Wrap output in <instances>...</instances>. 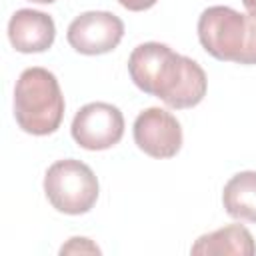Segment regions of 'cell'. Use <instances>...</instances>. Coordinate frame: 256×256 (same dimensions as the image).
I'll list each match as a JSON object with an SVG mask.
<instances>
[{
	"label": "cell",
	"instance_id": "obj_1",
	"mask_svg": "<svg viewBox=\"0 0 256 256\" xmlns=\"http://www.w3.org/2000/svg\"><path fill=\"white\" fill-rule=\"evenodd\" d=\"M128 74L142 92L176 110L200 104L208 88L206 74L196 60L160 42L136 46L128 58Z\"/></svg>",
	"mask_w": 256,
	"mask_h": 256
},
{
	"label": "cell",
	"instance_id": "obj_2",
	"mask_svg": "<svg viewBox=\"0 0 256 256\" xmlns=\"http://www.w3.org/2000/svg\"><path fill=\"white\" fill-rule=\"evenodd\" d=\"M16 124L34 136H46L60 128L64 96L56 76L40 66L26 68L14 86Z\"/></svg>",
	"mask_w": 256,
	"mask_h": 256
},
{
	"label": "cell",
	"instance_id": "obj_3",
	"mask_svg": "<svg viewBox=\"0 0 256 256\" xmlns=\"http://www.w3.org/2000/svg\"><path fill=\"white\" fill-rule=\"evenodd\" d=\"M202 48L222 62L256 64V18L228 6H210L198 18Z\"/></svg>",
	"mask_w": 256,
	"mask_h": 256
},
{
	"label": "cell",
	"instance_id": "obj_4",
	"mask_svg": "<svg viewBox=\"0 0 256 256\" xmlns=\"http://www.w3.org/2000/svg\"><path fill=\"white\" fill-rule=\"evenodd\" d=\"M98 178L92 168L74 158L54 162L44 176V194L48 202L58 212L70 216L90 212L98 200Z\"/></svg>",
	"mask_w": 256,
	"mask_h": 256
},
{
	"label": "cell",
	"instance_id": "obj_5",
	"mask_svg": "<svg viewBox=\"0 0 256 256\" xmlns=\"http://www.w3.org/2000/svg\"><path fill=\"white\" fill-rule=\"evenodd\" d=\"M70 132L84 150H108L124 136V116L114 104L90 102L76 112Z\"/></svg>",
	"mask_w": 256,
	"mask_h": 256
},
{
	"label": "cell",
	"instance_id": "obj_6",
	"mask_svg": "<svg viewBox=\"0 0 256 256\" xmlns=\"http://www.w3.org/2000/svg\"><path fill=\"white\" fill-rule=\"evenodd\" d=\"M124 36V22L106 10H90L76 16L66 32L68 44L86 56H98L114 50Z\"/></svg>",
	"mask_w": 256,
	"mask_h": 256
},
{
	"label": "cell",
	"instance_id": "obj_7",
	"mask_svg": "<svg viewBox=\"0 0 256 256\" xmlns=\"http://www.w3.org/2000/svg\"><path fill=\"white\" fill-rule=\"evenodd\" d=\"M134 142L152 158H172L182 148V128L176 116L164 108H146L134 120Z\"/></svg>",
	"mask_w": 256,
	"mask_h": 256
},
{
	"label": "cell",
	"instance_id": "obj_8",
	"mask_svg": "<svg viewBox=\"0 0 256 256\" xmlns=\"http://www.w3.org/2000/svg\"><path fill=\"white\" fill-rule=\"evenodd\" d=\"M54 38H56L54 20L52 16L40 10H32V8L16 10L8 22V40L22 54L44 52L54 44Z\"/></svg>",
	"mask_w": 256,
	"mask_h": 256
},
{
	"label": "cell",
	"instance_id": "obj_9",
	"mask_svg": "<svg viewBox=\"0 0 256 256\" xmlns=\"http://www.w3.org/2000/svg\"><path fill=\"white\" fill-rule=\"evenodd\" d=\"M196 256H222V254H236V256H254L256 244L248 228L242 224H228L214 232L202 234L190 248Z\"/></svg>",
	"mask_w": 256,
	"mask_h": 256
},
{
	"label": "cell",
	"instance_id": "obj_10",
	"mask_svg": "<svg viewBox=\"0 0 256 256\" xmlns=\"http://www.w3.org/2000/svg\"><path fill=\"white\" fill-rule=\"evenodd\" d=\"M222 204L232 218L256 222V172L244 170L234 174L224 184Z\"/></svg>",
	"mask_w": 256,
	"mask_h": 256
},
{
	"label": "cell",
	"instance_id": "obj_11",
	"mask_svg": "<svg viewBox=\"0 0 256 256\" xmlns=\"http://www.w3.org/2000/svg\"><path fill=\"white\" fill-rule=\"evenodd\" d=\"M60 254H100V248L90 238L74 236L60 248Z\"/></svg>",
	"mask_w": 256,
	"mask_h": 256
},
{
	"label": "cell",
	"instance_id": "obj_12",
	"mask_svg": "<svg viewBox=\"0 0 256 256\" xmlns=\"http://www.w3.org/2000/svg\"><path fill=\"white\" fill-rule=\"evenodd\" d=\"M118 2H120V6H124L130 12H144V10L152 8L158 0H118Z\"/></svg>",
	"mask_w": 256,
	"mask_h": 256
},
{
	"label": "cell",
	"instance_id": "obj_13",
	"mask_svg": "<svg viewBox=\"0 0 256 256\" xmlns=\"http://www.w3.org/2000/svg\"><path fill=\"white\" fill-rule=\"evenodd\" d=\"M242 4H244V8H246V12L256 18V0H242Z\"/></svg>",
	"mask_w": 256,
	"mask_h": 256
},
{
	"label": "cell",
	"instance_id": "obj_14",
	"mask_svg": "<svg viewBox=\"0 0 256 256\" xmlns=\"http://www.w3.org/2000/svg\"><path fill=\"white\" fill-rule=\"evenodd\" d=\"M28 2H36V4H52L56 0H28Z\"/></svg>",
	"mask_w": 256,
	"mask_h": 256
}]
</instances>
